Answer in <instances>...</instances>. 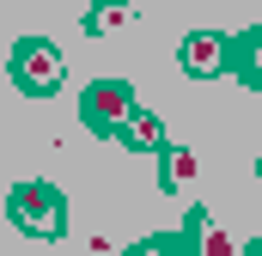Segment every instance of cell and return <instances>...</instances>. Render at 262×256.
Returning a JSON list of instances; mask_svg holds the SVG:
<instances>
[{"label":"cell","instance_id":"cell-1","mask_svg":"<svg viewBox=\"0 0 262 256\" xmlns=\"http://www.w3.org/2000/svg\"><path fill=\"white\" fill-rule=\"evenodd\" d=\"M6 214H12V226H25L31 238H61L67 232V201L55 183H43V177H25L18 189L6 195Z\"/></svg>","mask_w":262,"mask_h":256},{"label":"cell","instance_id":"cell-2","mask_svg":"<svg viewBox=\"0 0 262 256\" xmlns=\"http://www.w3.org/2000/svg\"><path fill=\"white\" fill-rule=\"evenodd\" d=\"M79 116H85V128H92V134H122V122L134 116V92H128V79H98V86H85Z\"/></svg>","mask_w":262,"mask_h":256},{"label":"cell","instance_id":"cell-3","mask_svg":"<svg viewBox=\"0 0 262 256\" xmlns=\"http://www.w3.org/2000/svg\"><path fill=\"white\" fill-rule=\"evenodd\" d=\"M12 79H18L31 98H49V92L61 86V55H55V43L25 37V43L12 49Z\"/></svg>","mask_w":262,"mask_h":256},{"label":"cell","instance_id":"cell-4","mask_svg":"<svg viewBox=\"0 0 262 256\" xmlns=\"http://www.w3.org/2000/svg\"><path fill=\"white\" fill-rule=\"evenodd\" d=\"M220 61H226L220 37H207V31H195V37L183 43V67H189V73H201V79H207V73H220Z\"/></svg>","mask_w":262,"mask_h":256},{"label":"cell","instance_id":"cell-5","mask_svg":"<svg viewBox=\"0 0 262 256\" xmlns=\"http://www.w3.org/2000/svg\"><path fill=\"white\" fill-rule=\"evenodd\" d=\"M122 140H128V146H140V153H159V146H165V128H159V116L134 110L128 122H122Z\"/></svg>","mask_w":262,"mask_h":256},{"label":"cell","instance_id":"cell-6","mask_svg":"<svg viewBox=\"0 0 262 256\" xmlns=\"http://www.w3.org/2000/svg\"><path fill=\"white\" fill-rule=\"evenodd\" d=\"M159 165H165V177H159L165 189H183V183L195 177V159H189L183 146H159Z\"/></svg>","mask_w":262,"mask_h":256},{"label":"cell","instance_id":"cell-7","mask_svg":"<svg viewBox=\"0 0 262 256\" xmlns=\"http://www.w3.org/2000/svg\"><path fill=\"white\" fill-rule=\"evenodd\" d=\"M122 18H128V6H122V0H104V6L92 12V25H122Z\"/></svg>","mask_w":262,"mask_h":256},{"label":"cell","instance_id":"cell-8","mask_svg":"<svg viewBox=\"0 0 262 256\" xmlns=\"http://www.w3.org/2000/svg\"><path fill=\"white\" fill-rule=\"evenodd\" d=\"M244 61H250V73H262V31L244 37Z\"/></svg>","mask_w":262,"mask_h":256},{"label":"cell","instance_id":"cell-9","mask_svg":"<svg viewBox=\"0 0 262 256\" xmlns=\"http://www.w3.org/2000/svg\"><path fill=\"white\" fill-rule=\"evenodd\" d=\"M128 256H177V250H165V244H134Z\"/></svg>","mask_w":262,"mask_h":256},{"label":"cell","instance_id":"cell-10","mask_svg":"<svg viewBox=\"0 0 262 256\" xmlns=\"http://www.w3.org/2000/svg\"><path fill=\"white\" fill-rule=\"evenodd\" d=\"M256 171H262V159H256Z\"/></svg>","mask_w":262,"mask_h":256}]
</instances>
